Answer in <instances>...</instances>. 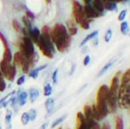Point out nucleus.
I'll return each instance as SVG.
<instances>
[{
  "label": "nucleus",
  "instance_id": "f257e3e1",
  "mask_svg": "<svg viewBox=\"0 0 130 129\" xmlns=\"http://www.w3.org/2000/svg\"><path fill=\"white\" fill-rule=\"evenodd\" d=\"M50 37L55 47L60 53H65L71 45V36L63 24L57 23L50 29Z\"/></svg>",
  "mask_w": 130,
  "mask_h": 129
},
{
  "label": "nucleus",
  "instance_id": "f03ea898",
  "mask_svg": "<svg viewBox=\"0 0 130 129\" xmlns=\"http://www.w3.org/2000/svg\"><path fill=\"white\" fill-rule=\"evenodd\" d=\"M118 106L122 109L130 108V68L127 69L120 78Z\"/></svg>",
  "mask_w": 130,
  "mask_h": 129
},
{
  "label": "nucleus",
  "instance_id": "7ed1b4c3",
  "mask_svg": "<svg viewBox=\"0 0 130 129\" xmlns=\"http://www.w3.org/2000/svg\"><path fill=\"white\" fill-rule=\"evenodd\" d=\"M120 75L121 73L116 74L112 78L110 86L108 87V94H107V106H108L109 113L115 114L118 108V91H119L120 85Z\"/></svg>",
  "mask_w": 130,
  "mask_h": 129
},
{
  "label": "nucleus",
  "instance_id": "20e7f679",
  "mask_svg": "<svg viewBox=\"0 0 130 129\" xmlns=\"http://www.w3.org/2000/svg\"><path fill=\"white\" fill-rule=\"evenodd\" d=\"M107 94H108V86L106 85L100 86L96 94V103L95 105L103 119L109 114L108 106H107Z\"/></svg>",
  "mask_w": 130,
  "mask_h": 129
},
{
  "label": "nucleus",
  "instance_id": "39448f33",
  "mask_svg": "<svg viewBox=\"0 0 130 129\" xmlns=\"http://www.w3.org/2000/svg\"><path fill=\"white\" fill-rule=\"evenodd\" d=\"M72 13H73V17L76 24H78L84 30H87L90 27V22L91 19L87 18L85 15L84 8L83 6L78 2V1H73L72 3Z\"/></svg>",
  "mask_w": 130,
  "mask_h": 129
},
{
  "label": "nucleus",
  "instance_id": "423d86ee",
  "mask_svg": "<svg viewBox=\"0 0 130 129\" xmlns=\"http://www.w3.org/2000/svg\"><path fill=\"white\" fill-rule=\"evenodd\" d=\"M15 45L18 46V51L26 58H30L36 52L35 44L29 37H22L15 42Z\"/></svg>",
  "mask_w": 130,
  "mask_h": 129
},
{
  "label": "nucleus",
  "instance_id": "0eeeda50",
  "mask_svg": "<svg viewBox=\"0 0 130 129\" xmlns=\"http://www.w3.org/2000/svg\"><path fill=\"white\" fill-rule=\"evenodd\" d=\"M0 71L2 72L4 77L9 82H13L17 75V67L15 64L7 63L6 61H0Z\"/></svg>",
  "mask_w": 130,
  "mask_h": 129
},
{
  "label": "nucleus",
  "instance_id": "6e6552de",
  "mask_svg": "<svg viewBox=\"0 0 130 129\" xmlns=\"http://www.w3.org/2000/svg\"><path fill=\"white\" fill-rule=\"evenodd\" d=\"M83 8H84L85 15L87 17V18L88 19H95V18H98V17H102L101 14H99L98 11L94 8V7L91 4H86L85 6H83Z\"/></svg>",
  "mask_w": 130,
  "mask_h": 129
},
{
  "label": "nucleus",
  "instance_id": "1a4fd4ad",
  "mask_svg": "<svg viewBox=\"0 0 130 129\" xmlns=\"http://www.w3.org/2000/svg\"><path fill=\"white\" fill-rule=\"evenodd\" d=\"M83 115H84L85 118H86V121H87L89 128L91 129L92 125H93L94 123L95 122V120L94 119V117H93V115H92L91 105H85V106H84V113H83Z\"/></svg>",
  "mask_w": 130,
  "mask_h": 129
},
{
  "label": "nucleus",
  "instance_id": "9d476101",
  "mask_svg": "<svg viewBox=\"0 0 130 129\" xmlns=\"http://www.w3.org/2000/svg\"><path fill=\"white\" fill-rule=\"evenodd\" d=\"M76 129H90L82 112H78L77 114H76Z\"/></svg>",
  "mask_w": 130,
  "mask_h": 129
},
{
  "label": "nucleus",
  "instance_id": "9b49d317",
  "mask_svg": "<svg viewBox=\"0 0 130 129\" xmlns=\"http://www.w3.org/2000/svg\"><path fill=\"white\" fill-rule=\"evenodd\" d=\"M36 45H37V46L39 48L40 52H41L42 54H43V56H45L46 57L49 58V59H52V58L54 57V53H53L51 50L48 49L46 45H44L43 42L40 40V38H39V40L37 41V43L36 44Z\"/></svg>",
  "mask_w": 130,
  "mask_h": 129
},
{
  "label": "nucleus",
  "instance_id": "f8f14e48",
  "mask_svg": "<svg viewBox=\"0 0 130 129\" xmlns=\"http://www.w3.org/2000/svg\"><path fill=\"white\" fill-rule=\"evenodd\" d=\"M15 95H17L18 105H19V106H24L26 104V101H27L28 93L24 90H22V89H19V90L17 91Z\"/></svg>",
  "mask_w": 130,
  "mask_h": 129
},
{
  "label": "nucleus",
  "instance_id": "ddd939ff",
  "mask_svg": "<svg viewBox=\"0 0 130 129\" xmlns=\"http://www.w3.org/2000/svg\"><path fill=\"white\" fill-rule=\"evenodd\" d=\"M28 35H29V37L31 38V40L33 41V43L37 44V41L40 38L41 32H40V30H39L37 26H32V27L28 30Z\"/></svg>",
  "mask_w": 130,
  "mask_h": 129
},
{
  "label": "nucleus",
  "instance_id": "4468645a",
  "mask_svg": "<svg viewBox=\"0 0 130 129\" xmlns=\"http://www.w3.org/2000/svg\"><path fill=\"white\" fill-rule=\"evenodd\" d=\"M27 58L26 57H25L23 55L20 53L19 51H18V52H15V54H14V56H13V64H15V67H21V66L23 64H24V62L26 60Z\"/></svg>",
  "mask_w": 130,
  "mask_h": 129
},
{
  "label": "nucleus",
  "instance_id": "2eb2a0df",
  "mask_svg": "<svg viewBox=\"0 0 130 129\" xmlns=\"http://www.w3.org/2000/svg\"><path fill=\"white\" fill-rule=\"evenodd\" d=\"M67 30L68 32V34L73 37V36H76L77 34V26H76V23L75 22L74 19H70L67 22Z\"/></svg>",
  "mask_w": 130,
  "mask_h": 129
},
{
  "label": "nucleus",
  "instance_id": "dca6fc26",
  "mask_svg": "<svg viewBox=\"0 0 130 129\" xmlns=\"http://www.w3.org/2000/svg\"><path fill=\"white\" fill-rule=\"evenodd\" d=\"M92 6L94 7V8L98 11V13L101 15H104L105 8H104V2L103 0H92Z\"/></svg>",
  "mask_w": 130,
  "mask_h": 129
},
{
  "label": "nucleus",
  "instance_id": "f3484780",
  "mask_svg": "<svg viewBox=\"0 0 130 129\" xmlns=\"http://www.w3.org/2000/svg\"><path fill=\"white\" fill-rule=\"evenodd\" d=\"M15 93H17V91L14 90L13 92L9 93L8 95H7L6 96H4L2 99H0V109L7 107V105H9V103H10V98H11V96H12L13 95H15Z\"/></svg>",
  "mask_w": 130,
  "mask_h": 129
},
{
  "label": "nucleus",
  "instance_id": "a211bd4d",
  "mask_svg": "<svg viewBox=\"0 0 130 129\" xmlns=\"http://www.w3.org/2000/svg\"><path fill=\"white\" fill-rule=\"evenodd\" d=\"M12 117H13V113L10 109H7L6 116H5V125L6 129H12Z\"/></svg>",
  "mask_w": 130,
  "mask_h": 129
},
{
  "label": "nucleus",
  "instance_id": "6ab92c4d",
  "mask_svg": "<svg viewBox=\"0 0 130 129\" xmlns=\"http://www.w3.org/2000/svg\"><path fill=\"white\" fill-rule=\"evenodd\" d=\"M54 106H55V100L52 97H48L47 99L45 102V107L47 114H52L53 110H54Z\"/></svg>",
  "mask_w": 130,
  "mask_h": 129
},
{
  "label": "nucleus",
  "instance_id": "aec40b11",
  "mask_svg": "<svg viewBox=\"0 0 130 129\" xmlns=\"http://www.w3.org/2000/svg\"><path fill=\"white\" fill-rule=\"evenodd\" d=\"M104 2V8L107 11H116L117 9V3L110 1V0H106V1H103Z\"/></svg>",
  "mask_w": 130,
  "mask_h": 129
},
{
  "label": "nucleus",
  "instance_id": "412c9836",
  "mask_svg": "<svg viewBox=\"0 0 130 129\" xmlns=\"http://www.w3.org/2000/svg\"><path fill=\"white\" fill-rule=\"evenodd\" d=\"M28 97L30 99L31 103H34L39 97V91L37 88H34V87L30 88L28 90Z\"/></svg>",
  "mask_w": 130,
  "mask_h": 129
},
{
  "label": "nucleus",
  "instance_id": "4be33fe9",
  "mask_svg": "<svg viewBox=\"0 0 130 129\" xmlns=\"http://www.w3.org/2000/svg\"><path fill=\"white\" fill-rule=\"evenodd\" d=\"M98 30L93 31L92 33H90L89 35H87V37H86L84 39H83V41L81 42V44L79 45V46H80V47H82L83 45H85L87 43H88V42L90 40H92V39L95 38V37H98Z\"/></svg>",
  "mask_w": 130,
  "mask_h": 129
},
{
  "label": "nucleus",
  "instance_id": "5701e85b",
  "mask_svg": "<svg viewBox=\"0 0 130 129\" xmlns=\"http://www.w3.org/2000/svg\"><path fill=\"white\" fill-rule=\"evenodd\" d=\"M3 60L6 61L7 63H11L13 60V55H12V52H11L10 48H5L4 52H3Z\"/></svg>",
  "mask_w": 130,
  "mask_h": 129
},
{
  "label": "nucleus",
  "instance_id": "b1692460",
  "mask_svg": "<svg viewBox=\"0 0 130 129\" xmlns=\"http://www.w3.org/2000/svg\"><path fill=\"white\" fill-rule=\"evenodd\" d=\"M115 62H116V60L114 59V60H111V61H109L108 63H106L104 67L101 68V70L99 71V73L98 74V76H101L102 75H104V74L106 73V72L107 71V70H108L111 67H112L113 64H114V63H115Z\"/></svg>",
  "mask_w": 130,
  "mask_h": 129
},
{
  "label": "nucleus",
  "instance_id": "393cba45",
  "mask_svg": "<svg viewBox=\"0 0 130 129\" xmlns=\"http://www.w3.org/2000/svg\"><path fill=\"white\" fill-rule=\"evenodd\" d=\"M120 31H121L122 34L125 35V36L129 34L130 28H129V26H128V23L126 21L121 22V25H120Z\"/></svg>",
  "mask_w": 130,
  "mask_h": 129
},
{
  "label": "nucleus",
  "instance_id": "a878e982",
  "mask_svg": "<svg viewBox=\"0 0 130 129\" xmlns=\"http://www.w3.org/2000/svg\"><path fill=\"white\" fill-rule=\"evenodd\" d=\"M115 129H124V121L121 116H116L115 118Z\"/></svg>",
  "mask_w": 130,
  "mask_h": 129
},
{
  "label": "nucleus",
  "instance_id": "bb28decb",
  "mask_svg": "<svg viewBox=\"0 0 130 129\" xmlns=\"http://www.w3.org/2000/svg\"><path fill=\"white\" fill-rule=\"evenodd\" d=\"M52 86H51L50 83H47V84L45 85V86H44V95L45 96L49 97L50 95H52Z\"/></svg>",
  "mask_w": 130,
  "mask_h": 129
},
{
  "label": "nucleus",
  "instance_id": "cd10ccee",
  "mask_svg": "<svg viewBox=\"0 0 130 129\" xmlns=\"http://www.w3.org/2000/svg\"><path fill=\"white\" fill-rule=\"evenodd\" d=\"M22 23L24 24V27L27 28L28 30H29V29L33 26H32V21H31L29 18H27L26 15H23V17H22Z\"/></svg>",
  "mask_w": 130,
  "mask_h": 129
},
{
  "label": "nucleus",
  "instance_id": "c85d7f7f",
  "mask_svg": "<svg viewBox=\"0 0 130 129\" xmlns=\"http://www.w3.org/2000/svg\"><path fill=\"white\" fill-rule=\"evenodd\" d=\"M67 118V115H64V116H60V117H58V118H56V120L54 121V122L52 123V125H51V128H56L57 125H59L61 124V123L63 122L65 119Z\"/></svg>",
  "mask_w": 130,
  "mask_h": 129
},
{
  "label": "nucleus",
  "instance_id": "c756f323",
  "mask_svg": "<svg viewBox=\"0 0 130 129\" xmlns=\"http://www.w3.org/2000/svg\"><path fill=\"white\" fill-rule=\"evenodd\" d=\"M6 88H7V83L5 81V77L2 72L0 71V92H4L6 90Z\"/></svg>",
  "mask_w": 130,
  "mask_h": 129
},
{
  "label": "nucleus",
  "instance_id": "7c9ffc66",
  "mask_svg": "<svg viewBox=\"0 0 130 129\" xmlns=\"http://www.w3.org/2000/svg\"><path fill=\"white\" fill-rule=\"evenodd\" d=\"M12 26H13L14 30H15V32L21 33L22 26H21V24H20L19 22H18L17 19H13V21H12Z\"/></svg>",
  "mask_w": 130,
  "mask_h": 129
},
{
  "label": "nucleus",
  "instance_id": "2f4dec72",
  "mask_svg": "<svg viewBox=\"0 0 130 129\" xmlns=\"http://www.w3.org/2000/svg\"><path fill=\"white\" fill-rule=\"evenodd\" d=\"M39 73H40V71L38 70V68H33V69H31L30 71L28 72V76L29 77H32V78H34V79H36V78H37L38 77V75H39Z\"/></svg>",
  "mask_w": 130,
  "mask_h": 129
},
{
  "label": "nucleus",
  "instance_id": "473e14b6",
  "mask_svg": "<svg viewBox=\"0 0 130 129\" xmlns=\"http://www.w3.org/2000/svg\"><path fill=\"white\" fill-rule=\"evenodd\" d=\"M21 123L22 125H26L28 124V122H29V115H28L27 112H24L23 114L21 115Z\"/></svg>",
  "mask_w": 130,
  "mask_h": 129
},
{
  "label": "nucleus",
  "instance_id": "72a5a7b5",
  "mask_svg": "<svg viewBox=\"0 0 130 129\" xmlns=\"http://www.w3.org/2000/svg\"><path fill=\"white\" fill-rule=\"evenodd\" d=\"M28 115H29V120L30 121H35L37 119V110L34 109V108H31L29 111H28Z\"/></svg>",
  "mask_w": 130,
  "mask_h": 129
},
{
  "label": "nucleus",
  "instance_id": "f704fd0d",
  "mask_svg": "<svg viewBox=\"0 0 130 129\" xmlns=\"http://www.w3.org/2000/svg\"><path fill=\"white\" fill-rule=\"evenodd\" d=\"M112 36H113V31L111 30V29H107L106 32V34H105L104 36V40L106 43H108V42H110L111 39H112Z\"/></svg>",
  "mask_w": 130,
  "mask_h": 129
},
{
  "label": "nucleus",
  "instance_id": "c9c22d12",
  "mask_svg": "<svg viewBox=\"0 0 130 129\" xmlns=\"http://www.w3.org/2000/svg\"><path fill=\"white\" fill-rule=\"evenodd\" d=\"M0 41L2 42L3 45H4L5 48H7L9 47V45H8V42H7V38L5 37V36L2 34V32H0Z\"/></svg>",
  "mask_w": 130,
  "mask_h": 129
},
{
  "label": "nucleus",
  "instance_id": "e433bc0d",
  "mask_svg": "<svg viewBox=\"0 0 130 129\" xmlns=\"http://www.w3.org/2000/svg\"><path fill=\"white\" fill-rule=\"evenodd\" d=\"M126 13H127V11H126V9H123V10L120 12L119 14H118V21H124V20L126 19Z\"/></svg>",
  "mask_w": 130,
  "mask_h": 129
},
{
  "label": "nucleus",
  "instance_id": "4c0bfd02",
  "mask_svg": "<svg viewBox=\"0 0 130 129\" xmlns=\"http://www.w3.org/2000/svg\"><path fill=\"white\" fill-rule=\"evenodd\" d=\"M25 82H26V75H22L21 76H19V77L17 79V85L20 86H22V85H24Z\"/></svg>",
  "mask_w": 130,
  "mask_h": 129
},
{
  "label": "nucleus",
  "instance_id": "58836bf2",
  "mask_svg": "<svg viewBox=\"0 0 130 129\" xmlns=\"http://www.w3.org/2000/svg\"><path fill=\"white\" fill-rule=\"evenodd\" d=\"M57 75H58V68H56L54 70L52 74V81L53 84H56L57 83Z\"/></svg>",
  "mask_w": 130,
  "mask_h": 129
},
{
  "label": "nucleus",
  "instance_id": "ea45409f",
  "mask_svg": "<svg viewBox=\"0 0 130 129\" xmlns=\"http://www.w3.org/2000/svg\"><path fill=\"white\" fill-rule=\"evenodd\" d=\"M26 17H27V18H29L31 21H33V20L36 18L34 13H33L32 11H30V10H26Z\"/></svg>",
  "mask_w": 130,
  "mask_h": 129
},
{
  "label": "nucleus",
  "instance_id": "a19ab883",
  "mask_svg": "<svg viewBox=\"0 0 130 129\" xmlns=\"http://www.w3.org/2000/svg\"><path fill=\"white\" fill-rule=\"evenodd\" d=\"M90 60H91V58H90V56H86L84 58V61H83V64H84L85 67H87V64H89V63H90Z\"/></svg>",
  "mask_w": 130,
  "mask_h": 129
},
{
  "label": "nucleus",
  "instance_id": "79ce46f5",
  "mask_svg": "<svg viewBox=\"0 0 130 129\" xmlns=\"http://www.w3.org/2000/svg\"><path fill=\"white\" fill-rule=\"evenodd\" d=\"M91 129H101V126L99 125V124L98 123V121H95L91 126Z\"/></svg>",
  "mask_w": 130,
  "mask_h": 129
},
{
  "label": "nucleus",
  "instance_id": "37998d69",
  "mask_svg": "<svg viewBox=\"0 0 130 129\" xmlns=\"http://www.w3.org/2000/svg\"><path fill=\"white\" fill-rule=\"evenodd\" d=\"M101 129H111L110 125H109L107 122L104 123V124H103V125L101 126Z\"/></svg>",
  "mask_w": 130,
  "mask_h": 129
},
{
  "label": "nucleus",
  "instance_id": "c03bdc74",
  "mask_svg": "<svg viewBox=\"0 0 130 129\" xmlns=\"http://www.w3.org/2000/svg\"><path fill=\"white\" fill-rule=\"evenodd\" d=\"M48 125H49L48 123H44L43 125L40 126V128H39V129H46L48 127Z\"/></svg>",
  "mask_w": 130,
  "mask_h": 129
},
{
  "label": "nucleus",
  "instance_id": "a18cd8bd",
  "mask_svg": "<svg viewBox=\"0 0 130 129\" xmlns=\"http://www.w3.org/2000/svg\"><path fill=\"white\" fill-rule=\"evenodd\" d=\"M75 69H76V64H73V66H72V68H71V71H70V75H72V74L74 73Z\"/></svg>",
  "mask_w": 130,
  "mask_h": 129
},
{
  "label": "nucleus",
  "instance_id": "49530a36",
  "mask_svg": "<svg viewBox=\"0 0 130 129\" xmlns=\"http://www.w3.org/2000/svg\"><path fill=\"white\" fill-rule=\"evenodd\" d=\"M106 1V0H105ZM110 1H113V2H116V3H120V2H124V1H126V0H110Z\"/></svg>",
  "mask_w": 130,
  "mask_h": 129
},
{
  "label": "nucleus",
  "instance_id": "de8ad7c7",
  "mask_svg": "<svg viewBox=\"0 0 130 129\" xmlns=\"http://www.w3.org/2000/svg\"><path fill=\"white\" fill-rule=\"evenodd\" d=\"M91 1H92V0H83V2L85 3V5H86V4H90V3H91Z\"/></svg>",
  "mask_w": 130,
  "mask_h": 129
},
{
  "label": "nucleus",
  "instance_id": "09e8293b",
  "mask_svg": "<svg viewBox=\"0 0 130 129\" xmlns=\"http://www.w3.org/2000/svg\"><path fill=\"white\" fill-rule=\"evenodd\" d=\"M45 2H46V4L49 5V4H51V2H52V0H45Z\"/></svg>",
  "mask_w": 130,
  "mask_h": 129
},
{
  "label": "nucleus",
  "instance_id": "8fccbe9b",
  "mask_svg": "<svg viewBox=\"0 0 130 129\" xmlns=\"http://www.w3.org/2000/svg\"><path fill=\"white\" fill-rule=\"evenodd\" d=\"M57 129H62V127H59V128H57Z\"/></svg>",
  "mask_w": 130,
  "mask_h": 129
},
{
  "label": "nucleus",
  "instance_id": "3c124183",
  "mask_svg": "<svg viewBox=\"0 0 130 129\" xmlns=\"http://www.w3.org/2000/svg\"><path fill=\"white\" fill-rule=\"evenodd\" d=\"M73 1H76V0H72V2H73Z\"/></svg>",
  "mask_w": 130,
  "mask_h": 129
},
{
  "label": "nucleus",
  "instance_id": "603ef678",
  "mask_svg": "<svg viewBox=\"0 0 130 129\" xmlns=\"http://www.w3.org/2000/svg\"><path fill=\"white\" fill-rule=\"evenodd\" d=\"M0 129H1V126H0Z\"/></svg>",
  "mask_w": 130,
  "mask_h": 129
},
{
  "label": "nucleus",
  "instance_id": "864d4df0",
  "mask_svg": "<svg viewBox=\"0 0 130 129\" xmlns=\"http://www.w3.org/2000/svg\"><path fill=\"white\" fill-rule=\"evenodd\" d=\"M103 1H105V0H103Z\"/></svg>",
  "mask_w": 130,
  "mask_h": 129
},
{
  "label": "nucleus",
  "instance_id": "5fc2aeb1",
  "mask_svg": "<svg viewBox=\"0 0 130 129\" xmlns=\"http://www.w3.org/2000/svg\"><path fill=\"white\" fill-rule=\"evenodd\" d=\"M129 109H130V108H129Z\"/></svg>",
  "mask_w": 130,
  "mask_h": 129
}]
</instances>
